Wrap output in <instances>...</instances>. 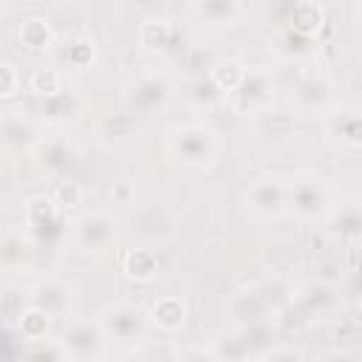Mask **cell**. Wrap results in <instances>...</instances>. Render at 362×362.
<instances>
[{
    "label": "cell",
    "instance_id": "9a60e30c",
    "mask_svg": "<svg viewBox=\"0 0 362 362\" xmlns=\"http://www.w3.org/2000/svg\"><path fill=\"white\" fill-rule=\"evenodd\" d=\"M184 99H187V105L195 107V110H209V107L226 102V93H223V88L215 82V76L206 71V74L189 76V82L184 85Z\"/></svg>",
    "mask_w": 362,
    "mask_h": 362
},
{
    "label": "cell",
    "instance_id": "d4e9b609",
    "mask_svg": "<svg viewBox=\"0 0 362 362\" xmlns=\"http://www.w3.org/2000/svg\"><path fill=\"white\" fill-rule=\"evenodd\" d=\"M325 99H328V85H325L322 79H317V76L305 79V82L297 88V102H300L303 110H314V107L322 105Z\"/></svg>",
    "mask_w": 362,
    "mask_h": 362
},
{
    "label": "cell",
    "instance_id": "4dcf8cb0",
    "mask_svg": "<svg viewBox=\"0 0 362 362\" xmlns=\"http://www.w3.org/2000/svg\"><path fill=\"white\" fill-rule=\"evenodd\" d=\"M359 20H362V0H359Z\"/></svg>",
    "mask_w": 362,
    "mask_h": 362
},
{
    "label": "cell",
    "instance_id": "cb8c5ba5",
    "mask_svg": "<svg viewBox=\"0 0 362 362\" xmlns=\"http://www.w3.org/2000/svg\"><path fill=\"white\" fill-rule=\"evenodd\" d=\"M51 320H54L51 314H45L42 308L31 305L25 314L20 311V331L25 334V339H42L45 331H48V322H51Z\"/></svg>",
    "mask_w": 362,
    "mask_h": 362
},
{
    "label": "cell",
    "instance_id": "277c9868",
    "mask_svg": "<svg viewBox=\"0 0 362 362\" xmlns=\"http://www.w3.org/2000/svg\"><path fill=\"white\" fill-rule=\"evenodd\" d=\"M99 325L107 339L122 342V345H133V342L144 339V311L124 300L105 305L99 314Z\"/></svg>",
    "mask_w": 362,
    "mask_h": 362
},
{
    "label": "cell",
    "instance_id": "484cf974",
    "mask_svg": "<svg viewBox=\"0 0 362 362\" xmlns=\"http://www.w3.org/2000/svg\"><path fill=\"white\" fill-rule=\"evenodd\" d=\"M62 59H65L68 65H74V68L88 65V62L93 59V42H90L88 37H71V40L65 42V48H62Z\"/></svg>",
    "mask_w": 362,
    "mask_h": 362
},
{
    "label": "cell",
    "instance_id": "d6986e66",
    "mask_svg": "<svg viewBox=\"0 0 362 362\" xmlns=\"http://www.w3.org/2000/svg\"><path fill=\"white\" fill-rule=\"evenodd\" d=\"M184 303H181V297H161L156 305H153V311H150V317H153V322L161 328V331H167V334H173V331H178L181 325H184Z\"/></svg>",
    "mask_w": 362,
    "mask_h": 362
},
{
    "label": "cell",
    "instance_id": "9c48e42d",
    "mask_svg": "<svg viewBox=\"0 0 362 362\" xmlns=\"http://www.w3.org/2000/svg\"><path fill=\"white\" fill-rule=\"evenodd\" d=\"M37 164H40V170H45V173H51V175H59V173H68L74 164H76V158H79V150H76V144L71 141V139H65V136H51V139H45V141H40L37 144Z\"/></svg>",
    "mask_w": 362,
    "mask_h": 362
},
{
    "label": "cell",
    "instance_id": "5bb4252c",
    "mask_svg": "<svg viewBox=\"0 0 362 362\" xmlns=\"http://www.w3.org/2000/svg\"><path fill=\"white\" fill-rule=\"evenodd\" d=\"M82 105H85V102H82V96H79L76 90L62 88V90H57V93L45 96V102H42L40 113H42V119H45V122H51V124H68V122L79 119Z\"/></svg>",
    "mask_w": 362,
    "mask_h": 362
},
{
    "label": "cell",
    "instance_id": "52a82bcc",
    "mask_svg": "<svg viewBox=\"0 0 362 362\" xmlns=\"http://www.w3.org/2000/svg\"><path fill=\"white\" fill-rule=\"evenodd\" d=\"M170 99V82L158 74H144L139 79H133L124 90V105L133 113H153L161 110Z\"/></svg>",
    "mask_w": 362,
    "mask_h": 362
},
{
    "label": "cell",
    "instance_id": "8992f818",
    "mask_svg": "<svg viewBox=\"0 0 362 362\" xmlns=\"http://www.w3.org/2000/svg\"><path fill=\"white\" fill-rule=\"evenodd\" d=\"M243 201L255 218H274L286 209V181L277 175H260L249 184Z\"/></svg>",
    "mask_w": 362,
    "mask_h": 362
},
{
    "label": "cell",
    "instance_id": "e0dca14e",
    "mask_svg": "<svg viewBox=\"0 0 362 362\" xmlns=\"http://www.w3.org/2000/svg\"><path fill=\"white\" fill-rule=\"evenodd\" d=\"M297 300H300V305L308 311V314H328L331 308H337V291L328 286V283H317V280H311V283H305L300 291H297Z\"/></svg>",
    "mask_w": 362,
    "mask_h": 362
},
{
    "label": "cell",
    "instance_id": "ac0fdd59",
    "mask_svg": "<svg viewBox=\"0 0 362 362\" xmlns=\"http://www.w3.org/2000/svg\"><path fill=\"white\" fill-rule=\"evenodd\" d=\"M139 40L147 51H167L175 42V25L170 20H147L139 31Z\"/></svg>",
    "mask_w": 362,
    "mask_h": 362
},
{
    "label": "cell",
    "instance_id": "2e32d148",
    "mask_svg": "<svg viewBox=\"0 0 362 362\" xmlns=\"http://www.w3.org/2000/svg\"><path fill=\"white\" fill-rule=\"evenodd\" d=\"M325 229L337 238H356L362 232V206L342 204L339 209H331L325 215Z\"/></svg>",
    "mask_w": 362,
    "mask_h": 362
},
{
    "label": "cell",
    "instance_id": "4fadbf2b",
    "mask_svg": "<svg viewBox=\"0 0 362 362\" xmlns=\"http://www.w3.org/2000/svg\"><path fill=\"white\" fill-rule=\"evenodd\" d=\"M192 11L206 28H232L243 14V3L240 0H192Z\"/></svg>",
    "mask_w": 362,
    "mask_h": 362
},
{
    "label": "cell",
    "instance_id": "f546056e",
    "mask_svg": "<svg viewBox=\"0 0 362 362\" xmlns=\"http://www.w3.org/2000/svg\"><path fill=\"white\" fill-rule=\"evenodd\" d=\"M0 74H3V85H0V93L3 96H11L14 93V65H8V62H3L0 65Z\"/></svg>",
    "mask_w": 362,
    "mask_h": 362
},
{
    "label": "cell",
    "instance_id": "44dd1931",
    "mask_svg": "<svg viewBox=\"0 0 362 362\" xmlns=\"http://www.w3.org/2000/svg\"><path fill=\"white\" fill-rule=\"evenodd\" d=\"M320 20H322V11L320 6L314 3H297L291 17H288V28L300 31V34H311L314 28H320Z\"/></svg>",
    "mask_w": 362,
    "mask_h": 362
},
{
    "label": "cell",
    "instance_id": "ba28073f",
    "mask_svg": "<svg viewBox=\"0 0 362 362\" xmlns=\"http://www.w3.org/2000/svg\"><path fill=\"white\" fill-rule=\"evenodd\" d=\"M116 235V223L105 212H88L74 223V243L85 252H99Z\"/></svg>",
    "mask_w": 362,
    "mask_h": 362
},
{
    "label": "cell",
    "instance_id": "7402d4cb",
    "mask_svg": "<svg viewBox=\"0 0 362 362\" xmlns=\"http://www.w3.org/2000/svg\"><path fill=\"white\" fill-rule=\"evenodd\" d=\"M20 40L28 48H48L51 45V25H48V20H42V17L25 20L23 28H20Z\"/></svg>",
    "mask_w": 362,
    "mask_h": 362
},
{
    "label": "cell",
    "instance_id": "6da1fadb",
    "mask_svg": "<svg viewBox=\"0 0 362 362\" xmlns=\"http://www.w3.org/2000/svg\"><path fill=\"white\" fill-rule=\"evenodd\" d=\"M167 153L184 167H209L218 156V136L201 122H184L167 133Z\"/></svg>",
    "mask_w": 362,
    "mask_h": 362
},
{
    "label": "cell",
    "instance_id": "7c38bea8",
    "mask_svg": "<svg viewBox=\"0 0 362 362\" xmlns=\"http://www.w3.org/2000/svg\"><path fill=\"white\" fill-rule=\"evenodd\" d=\"M71 286H65L57 277H45L31 288V305L42 308L51 317H62L71 308Z\"/></svg>",
    "mask_w": 362,
    "mask_h": 362
},
{
    "label": "cell",
    "instance_id": "3957f363",
    "mask_svg": "<svg viewBox=\"0 0 362 362\" xmlns=\"http://www.w3.org/2000/svg\"><path fill=\"white\" fill-rule=\"evenodd\" d=\"M272 102V74L266 68H246L243 79L226 93V105L238 116L263 113Z\"/></svg>",
    "mask_w": 362,
    "mask_h": 362
},
{
    "label": "cell",
    "instance_id": "4316f807",
    "mask_svg": "<svg viewBox=\"0 0 362 362\" xmlns=\"http://www.w3.org/2000/svg\"><path fill=\"white\" fill-rule=\"evenodd\" d=\"M28 85H31L34 93H40V96H51V93L62 90V74H59L57 68H37V71L31 74Z\"/></svg>",
    "mask_w": 362,
    "mask_h": 362
},
{
    "label": "cell",
    "instance_id": "7a4b0ae2",
    "mask_svg": "<svg viewBox=\"0 0 362 362\" xmlns=\"http://www.w3.org/2000/svg\"><path fill=\"white\" fill-rule=\"evenodd\" d=\"M286 209L300 221H317L331 212V189L317 173H297L286 181Z\"/></svg>",
    "mask_w": 362,
    "mask_h": 362
},
{
    "label": "cell",
    "instance_id": "f1b7e54d",
    "mask_svg": "<svg viewBox=\"0 0 362 362\" xmlns=\"http://www.w3.org/2000/svg\"><path fill=\"white\" fill-rule=\"evenodd\" d=\"M82 198V189L76 187V181H59L54 189V201L57 206H76Z\"/></svg>",
    "mask_w": 362,
    "mask_h": 362
},
{
    "label": "cell",
    "instance_id": "ffe728a7",
    "mask_svg": "<svg viewBox=\"0 0 362 362\" xmlns=\"http://www.w3.org/2000/svg\"><path fill=\"white\" fill-rule=\"evenodd\" d=\"M34 124L17 113H8L3 119V136H6V144L11 147H23V144H31L34 141Z\"/></svg>",
    "mask_w": 362,
    "mask_h": 362
},
{
    "label": "cell",
    "instance_id": "30bf717a",
    "mask_svg": "<svg viewBox=\"0 0 362 362\" xmlns=\"http://www.w3.org/2000/svg\"><path fill=\"white\" fill-rule=\"evenodd\" d=\"M272 305L266 303V297L260 294L257 286L252 288H238L232 297H229V317L238 328H252L263 320V314L269 311Z\"/></svg>",
    "mask_w": 362,
    "mask_h": 362
},
{
    "label": "cell",
    "instance_id": "83f0119b",
    "mask_svg": "<svg viewBox=\"0 0 362 362\" xmlns=\"http://www.w3.org/2000/svg\"><path fill=\"white\" fill-rule=\"evenodd\" d=\"M212 76H215V82L223 88V93H229L240 79H243V74H246V68L240 65V62H221V65H212V71H209Z\"/></svg>",
    "mask_w": 362,
    "mask_h": 362
},
{
    "label": "cell",
    "instance_id": "8fae6325",
    "mask_svg": "<svg viewBox=\"0 0 362 362\" xmlns=\"http://www.w3.org/2000/svg\"><path fill=\"white\" fill-rule=\"evenodd\" d=\"M325 133L339 147H362V110L342 107L331 113L325 122Z\"/></svg>",
    "mask_w": 362,
    "mask_h": 362
},
{
    "label": "cell",
    "instance_id": "603a6c76",
    "mask_svg": "<svg viewBox=\"0 0 362 362\" xmlns=\"http://www.w3.org/2000/svg\"><path fill=\"white\" fill-rule=\"evenodd\" d=\"M124 269L136 280H150L156 274V255L150 249H133L124 260Z\"/></svg>",
    "mask_w": 362,
    "mask_h": 362
},
{
    "label": "cell",
    "instance_id": "5b68a950",
    "mask_svg": "<svg viewBox=\"0 0 362 362\" xmlns=\"http://www.w3.org/2000/svg\"><path fill=\"white\" fill-rule=\"evenodd\" d=\"M105 339L107 337H105L99 320L96 322L76 320L65 328V334L59 339V351H62V356H71V359H99Z\"/></svg>",
    "mask_w": 362,
    "mask_h": 362
}]
</instances>
